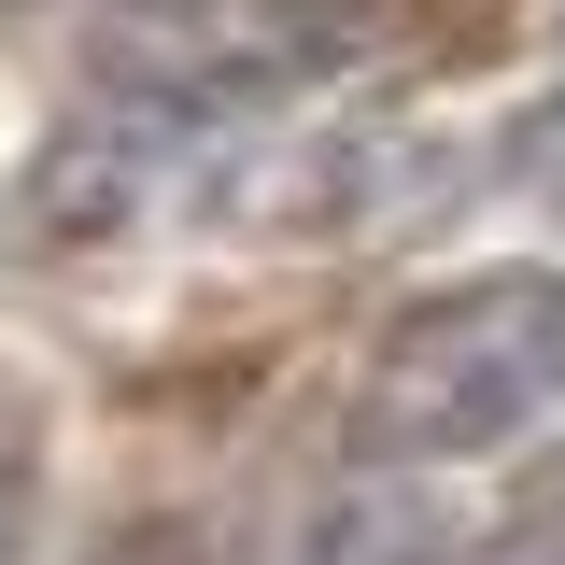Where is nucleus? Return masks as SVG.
<instances>
[{
	"label": "nucleus",
	"instance_id": "obj_1",
	"mask_svg": "<svg viewBox=\"0 0 565 565\" xmlns=\"http://www.w3.org/2000/svg\"><path fill=\"white\" fill-rule=\"evenodd\" d=\"M565 396V269H467L411 297L367 382H353V438L382 467H452V452H494Z\"/></svg>",
	"mask_w": 565,
	"mask_h": 565
},
{
	"label": "nucleus",
	"instance_id": "obj_2",
	"mask_svg": "<svg viewBox=\"0 0 565 565\" xmlns=\"http://www.w3.org/2000/svg\"><path fill=\"white\" fill-rule=\"evenodd\" d=\"M29 494H43V411L0 382V552H14V523H29Z\"/></svg>",
	"mask_w": 565,
	"mask_h": 565
},
{
	"label": "nucleus",
	"instance_id": "obj_3",
	"mask_svg": "<svg viewBox=\"0 0 565 565\" xmlns=\"http://www.w3.org/2000/svg\"><path fill=\"white\" fill-rule=\"evenodd\" d=\"M467 565H565V494H552V509H509Z\"/></svg>",
	"mask_w": 565,
	"mask_h": 565
}]
</instances>
